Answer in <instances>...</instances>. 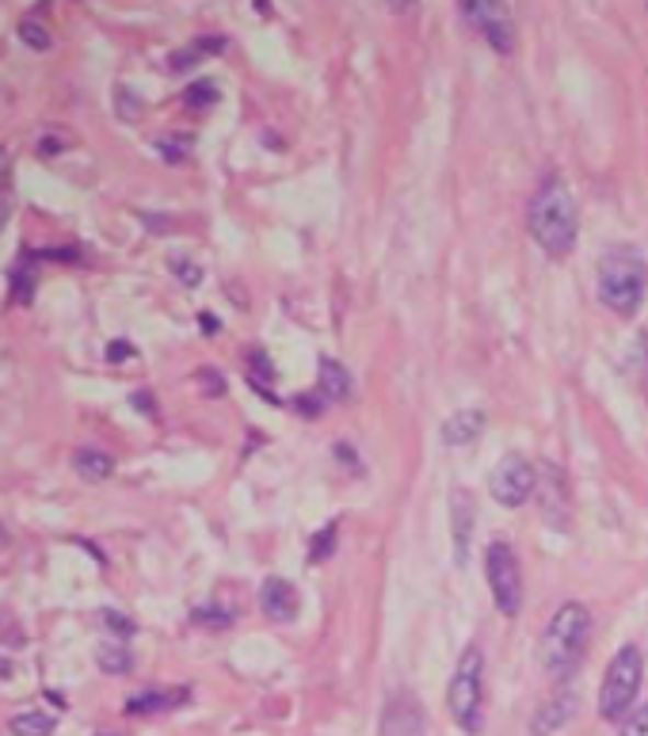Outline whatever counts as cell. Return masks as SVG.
<instances>
[{"instance_id":"d590c367","label":"cell","mask_w":648,"mask_h":736,"mask_svg":"<svg viewBox=\"0 0 648 736\" xmlns=\"http://www.w3.org/2000/svg\"><path fill=\"white\" fill-rule=\"evenodd\" d=\"M198 325H203V332L206 336H218L221 332V321L214 314H198Z\"/></svg>"},{"instance_id":"8fae6325","label":"cell","mask_w":648,"mask_h":736,"mask_svg":"<svg viewBox=\"0 0 648 736\" xmlns=\"http://www.w3.org/2000/svg\"><path fill=\"white\" fill-rule=\"evenodd\" d=\"M474 526H477V503L469 489L451 492V534H454V565L469 562V546H474Z\"/></svg>"},{"instance_id":"1f68e13d","label":"cell","mask_w":648,"mask_h":736,"mask_svg":"<svg viewBox=\"0 0 648 736\" xmlns=\"http://www.w3.org/2000/svg\"><path fill=\"white\" fill-rule=\"evenodd\" d=\"M107 359H111V363H126V359H134V343L130 340H111L107 343Z\"/></svg>"},{"instance_id":"ab89813d","label":"cell","mask_w":648,"mask_h":736,"mask_svg":"<svg viewBox=\"0 0 648 736\" xmlns=\"http://www.w3.org/2000/svg\"><path fill=\"white\" fill-rule=\"evenodd\" d=\"M4 175H8V154L0 149V188H4Z\"/></svg>"},{"instance_id":"603a6c76","label":"cell","mask_w":648,"mask_h":736,"mask_svg":"<svg viewBox=\"0 0 648 736\" xmlns=\"http://www.w3.org/2000/svg\"><path fill=\"white\" fill-rule=\"evenodd\" d=\"M191 622H195V626H206V630H226V626H234V611H229V607H218V603H203L191 611Z\"/></svg>"},{"instance_id":"83f0119b","label":"cell","mask_w":648,"mask_h":736,"mask_svg":"<svg viewBox=\"0 0 648 736\" xmlns=\"http://www.w3.org/2000/svg\"><path fill=\"white\" fill-rule=\"evenodd\" d=\"M198 386L206 397H226V378L218 371H198Z\"/></svg>"},{"instance_id":"ba28073f","label":"cell","mask_w":648,"mask_h":736,"mask_svg":"<svg viewBox=\"0 0 648 736\" xmlns=\"http://www.w3.org/2000/svg\"><path fill=\"white\" fill-rule=\"evenodd\" d=\"M538 489V466H531V462L523 458V454H503L500 462H496L492 477H488V492H492L496 503H503V508H523L526 500Z\"/></svg>"},{"instance_id":"5bb4252c","label":"cell","mask_w":648,"mask_h":736,"mask_svg":"<svg viewBox=\"0 0 648 736\" xmlns=\"http://www.w3.org/2000/svg\"><path fill=\"white\" fill-rule=\"evenodd\" d=\"M485 431V412L481 409H462L443 420V443L446 446H469L477 443Z\"/></svg>"},{"instance_id":"cb8c5ba5","label":"cell","mask_w":648,"mask_h":736,"mask_svg":"<svg viewBox=\"0 0 648 736\" xmlns=\"http://www.w3.org/2000/svg\"><path fill=\"white\" fill-rule=\"evenodd\" d=\"M15 35H20V43H27L31 50H38V54H43V50H50V43H54V38H50V31H46L38 20H20V27H15Z\"/></svg>"},{"instance_id":"44dd1931","label":"cell","mask_w":648,"mask_h":736,"mask_svg":"<svg viewBox=\"0 0 648 736\" xmlns=\"http://www.w3.org/2000/svg\"><path fill=\"white\" fill-rule=\"evenodd\" d=\"M35 286H38V271L31 268V260L15 263V271H12V302L15 306H31V302H35Z\"/></svg>"},{"instance_id":"7c38bea8","label":"cell","mask_w":648,"mask_h":736,"mask_svg":"<svg viewBox=\"0 0 648 736\" xmlns=\"http://www.w3.org/2000/svg\"><path fill=\"white\" fill-rule=\"evenodd\" d=\"M576 710H580V702H576V694L565 687V691H557L554 699H546L538 710H534L531 736H554V733H561L565 725L576 717Z\"/></svg>"},{"instance_id":"ffe728a7","label":"cell","mask_w":648,"mask_h":736,"mask_svg":"<svg viewBox=\"0 0 648 736\" xmlns=\"http://www.w3.org/2000/svg\"><path fill=\"white\" fill-rule=\"evenodd\" d=\"M8 729H12V736H50L58 729V722H54V714H43V710H23V714H15L8 722Z\"/></svg>"},{"instance_id":"7402d4cb","label":"cell","mask_w":648,"mask_h":736,"mask_svg":"<svg viewBox=\"0 0 648 736\" xmlns=\"http://www.w3.org/2000/svg\"><path fill=\"white\" fill-rule=\"evenodd\" d=\"M95 664H100V671H107V676H126V671L134 668V656L126 653L123 645H100Z\"/></svg>"},{"instance_id":"e575fe53","label":"cell","mask_w":648,"mask_h":736,"mask_svg":"<svg viewBox=\"0 0 648 736\" xmlns=\"http://www.w3.org/2000/svg\"><path fill=\"white\" fill-rule=\"evenodd\" d=\"M43 260H69V263H77L81 256L73 252V248H46V252H38Z\"/></svg>"},{"instance_id":"4fadbf2b","label":"cell","mask_w":648,"mask_h":736,"mask_svg":"<svg viewBox=\"0 0 648 736\" xmlns=\"http://www.w3.org/2000/svg\"><path fill=\"white\" fill-rule=\"evenodd\" d=\"M260 607L271 622H294L298 619V588L283 576H268L260 588Z\"/></svg>"},{"instance_id":"6da1fadb","label":"cell","mask_w":648,"mask_h":736,"mask_svg":"<svg viewBox=\"0 0 648 736\" xmlns=\"http://www.w3.org/2000/svg\"><path fill=\"white\" fill-rule=\"evenodd\" d=\"M526 222H531L534 245H538L546 256L565 260V256L572 252L576 234H580V214H576V199L561 175H549V180L534 191Z\"/></svg>"},{"instance_id":"f546056e","label":"cell","mask_w":648,"mask_h":736,"mask_svg":"<svg viewBox=\"0 0 648 736\" xmlns=\"http://www.w3.org/2000/svg\"><path fill=\"white\" fill-rule=\"evenodd\" d=\"M172 271H175V279H180V283H187V286H198V283H203V268H195V263H191V260H175V263H172Z\"/></svg>"},{"instance_id":"f35d334b","label":"cell","mask_w":648,"mask_h":736,"mask_svg":"<svg viewBox=\"0 0 648 736\" xmlns=\"http://www.w3.org/2000/svg\"><path fill=\"white\" fill-rule=\"evenodd\" d=\"M389 8H394V12H408V8L416 4V0H386Z\"/></svg>"},{"instance_id":"9a60e30c","label":"cell","mask_w":648,"mask_h":736,"mask_svg":"<svg viewBox=\"0 0 648 736\" xmlns=\"http://www.w3.org/2000/svg\"><path fill=\"white\" fill-rule=\"evenodd\" d=\"M187 699H191L187 687H180V691H141V694H134V699L126 702V714H130V717L164 714V710L183 706V702H187Z\"/></svg>"},{"instance_id":"ac0fdd59","label":"cell","mask_w":648,"mask_h":736,"mask_svg":"<svg viewBox=\"0 0 648 736\" xmlns=\"http://www.w3.org/2000/svg\"><path fill=\"white\" fill-rule=\"evenodd\" d=\"M73 469L84 477V482H107L111 474H115V458H111L107 451H95V446H81V451L73 454Z\"/></svg>"},{"instance_id":"4316f807","label":"cell","mask_w":648,"mask_h":736,"mask_svg":"<svg viewBox=\"0 0 648 736\" xmlns=\"http://www.w3.org/2000/svg\"><path fill=\"white\" fill-rule=\"evenodd\" d=\"M100 622H103V630L107 634H115L118 642H130L134 634H138V626H134L126 614H118V611H100Z\"/></svg>"},{"instance_id":"e0dca14e","label":"cell","mask_w":648,"mask_h":736,"mask_svg":"<svg viewBox=\"0 0 648 736\" xmlns=\"http://www.w3.org/2000/svg\"><path fill=\"white\" fill-rule=\"evenodd\" d=\"M317 394L325 401H348L351 397V374L336 359H321V371H317Z\"/></svg>"},{"instance_id":"2e32d148","label":"cell","mask_w":648,"mask_h":736,"mask_svg":"<svg viewBox=\"0 0 648 736\" xmlns=\"http://www.w3.org/2000/svg\"><path fill=\"white\" fill-rule=\"evenodd\" d=\"M245 378H248V386L255 389V394L263 397V401H275V363L268 359V351H248L245 355Z\"/></svg>"},{"instance_id":"74e56055","label":"cell","mask_w":648,"mask_h":736,"mask_svg":"<svg viewBox=\"0 0 648 736\" xmlns=\"http://www.w3.org/2000/svg\"><path fill=\"white\" fill-rule=\"evenodd\" d=\"M134 409H146L149 416H154V397H149L146 389H141V394H134Z\"/></svg>"},{"instance_id":"30bf717a","label":"cell","mask_w":648,"mask_h":736,"mask_svg":"<svg viewBox=\"0 0 648 736\" xmlns=\"http://www.w3.org/2000/svg\"><path fill=\"white\" fill-rule=\"evenodd\" d=\"M378 736H428V717L412 691L389 694L386 710H382Z\"/></svg>"},{"instance_id":"52a82bcc","label":"cell","mask_w":648,"mask_h":736,"mask_svg":"<svg viewBox=\"0 0 648 736\" xmlns=\"http://www.w3.org/2000/svg\"><path fill=\"white\" fill-rule=\"evenodd\" d=\"M458 12L496 54L515 50V20L508 0H458Z\"/></svg>"},{"instance_id":"b9f144b4","label":"cell","mask_w":648,"mask_h":736,"mask_svg":"<svg viewBox=\"0 0 648 736\" xmlns=\"http://www.w3.org/2000/svg\"><path fill=\"white\" fill-rule=\"evenodd\" d=\"M645 8H648V0H645Z\"/></svg>"},{"instance_id":"8992f818","label":"cell","mask_w":648,"mask_h":736,"mask_svg":"<svg viewBox=\"0 0 648 736\" xmlns=\"http://www.w3.org/2000/svg\"><path fill=\"white\" fill-rule=\"evenodd\" d=\"M485 580L492 591V603L500 607L503 619H515L523 611V569L508 539H492L485 550Z\"/></svg>"},{"instance_id":"3957f363","label":"cell","mask_w":648,"mask_h":736,"mask_svg":"<svg viewBox=\"0 0 648 736\" xmlns=\"http://www.w3.org/2000/svg\"><path fill=\"white\" fill-rule=\"evenodd\" d=\"M481 706H485V653L477 645H469L458 656V668H454L451 687H446V710H451L454 725L462 733L477 736L485 725Z\"/></svg>"},{"instance_id":"9c48e42d","label":"cell","mask_w":648,"mask_h":736,"mask_svg":"<svg viewBox=\"0 0 648 736\" xmlns=\"http://www.w3.org/2000/svg\"><path fill=\"white\" fill-rule=\"evenodd\" d=\"M538 508H542V519H546L549 526H557V531H565L568 526V511H572V489H568V477L561 466H554V462H542L538 466Z\"/></svg>"},{"instance_id":"f1b7e54d","label":"cell","mask_w":648,"mask_h":736,"mask_svg":"<svg viewBox=\"0 0 648 736\" xmlns=\"http://www.w3.org/2000/svg\"><path fill=\"white\" fill-rule=\"evenodd\" d=\"M622 736H648V706L634 710V714L626 717V725H622Z\"/></svg>"},{"instance_id":"d6986e66","label":"cell","mask_w":648,"mask_h":736,"mask_svg":"<svg viewBox=\"0 0 648 736\" xmlns=\"http://www.w3.org/2000/svg\"><path fill=\"white\" fill-rule=\"evenodd\" d=\"M226 50V38L221 35H211V38H198V43H191V46H183L180 54H172V73H183V69H191L195 61H203V58H211V54H221Z\"/></svg>"},{"instance_id":"8d00e7d4","label":"cell","mask_w":648,"mask_h":736,"mask_svg":"<svg viewBox=\"0 0 648 736\" xmlns=\"http://www.w3.org/2000/svg\"><path fill=\"white\" fill-rule=\"evenodd\" d=\"M54 154H61V141L58 138H43V141H38V157H54Z\"/></svg>"},{"instance_id":"836d02e7","label":"cell","mask_w":648,"mask_h":736,"mask_svg":"<svg viewBox=\"0 0 648 736\" xmlns=\"http://www.w3.org/2000/svg\"><path fill=\"white\" fill-rule=\"evenodd\" d=\"M298 409L306 412V416H321L325 397H321V394H314V397H298Z\"/></svg>"},{"instance_id":"4dcf8cb0","label":"cell","mask_w":648,"mask_h":736,"mask_svg":"<svg viewBox=\"0 0 648 736\" xmlns=\"http://www.w3.org/2000/svg\"><path fill=\"white\" fill-rule=\"evenodd\" d=\"M157 149H161L164 161H183V157H187V149H183V138H161V141H157Z\"/></svg>"},{"instance_id":"d6a6232c","label":"cell","mask_w":648,"mask_h":736,"mask_svg":"<svg viewBox=\"0 0 648 736\" xmlns=\"http://www.w3.org/2000/svg\"><path fill=\"white\" fill-rule=\"evenodd\" d=\"M118 111H123V118H138L141 115V107L130 100V92H126V88H118Z\"/></svg>"},{"instance_id":"60d3db41","label":"cell","mask_w":648,"mask_h":736,"mask_svg":"<svg viewBox=\"0 0 648 736\" xmlns=\"http://www.w3.org/2000/svg\"><path fill=\"white\" fill-rule=\"evenodd\" d=\"M100 736H107V733H100Z\"/></svg>"},{"instance_id":"7a4b0ae2","label":"cell","mask_w":648,"mask_h":736,"mask_svg":"<svg viewBox=\"0 0 648 736\" xmlns=\"http://www.w3.org/2000/svg\"><path fill=\"white\" fill-rule=\"evenodd\" d=\"M591 645V611L576 599H568L554 611V619L546 622L542 630V642H538V656H542V668L546 676H554L557 683L576 676V668L583 664Z\"/></svg>"},{"instance_id":"484cf974","label":"cell","mask_w":648,"mask_h":736,"mask_svg":"<svg viewBox=\"0 0 648 736\" xmlns=\"http://www.w3.org/2000/svg\"><path fill=\"white\" fill-rule=\"evenodd\" d=\"M183 103H187V107H195V111L214 107V103H218V84H214V81L187 84V92H183Z\"/></svg>"},{"instance_id":"5b68a950","label":"cell","mask_w":648,"mask_h":736,"mask_svg":"<svg viewBox=\"0 0 648 736\" xmlns=\"http://www.w3.org/2000/svg\"><path fill=\"white\" fill-rule=\"evenodd\" d=\"M599 302L611 314L634 317L645 302V263L634 252H614L599 263Z\"/></svg>"},{"instance_id":"d4e9b609","label":"cell","mask_w":648,"mask_h":736,"mask_svg":"<svg viewBox=\"0 0 648 736\" xmlns=\"http://www.w3.org/2000/svg\"><path fill=\"white\" fill-rule=\"evenodd\" d=\"M332 550H336V523H328V526H321V531L309 539V565H321V562H328L332 557Z\"/></svg>"},{"instance_id":"277c9868","label":"cell","mask_w":648,"mask_h":736,"mask_svg":"<svg viewBox=\"0 0 648 736\" xmlns=\"http://www.w3.org/2000/svg\"><path fill=\"white\" fill-rule=\"evenodd\" d=\"M645 679V656L637 645H622L614 660L606 664L603 687H599V717L603 722H622L634 710Z\"/></svg>"}]
</instances>
